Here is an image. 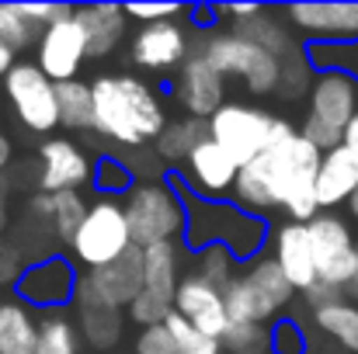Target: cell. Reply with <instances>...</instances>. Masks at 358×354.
<instances>
[{"instance_id": "6da1fadb", "label": "cell", "mask_w": 358, "mask_h": 354, "mask_svg": "<svg viewBox=\"0 0 358 354\" xmlns=\"http://www.w3.org/2000/svg\"><path fill=\"white\" fill-rule=\"evenodd\" d=\"M320 160L324 153L310 139H303V132L292 121L278 118L271 146L257 160L240 167L230 202L257 219H264V212L282 209L289 223L306 226L310 219L320 216V202H317Z\"/></svg>"}, {"instance_id": "7a4b0ae2", "label": "cell", "mask_w": 358, "mask_h": 354, "mask_svg": "<svg viewBox=\"0 0 358 354\" xmlns=\"http://www.w3.org/2000/svg\"><path fill=\"white\" fill-rule=\"evenodd\" d=\"M94 98V132L119 146H146L167 128L164 94L132 77V73H105L91 84Z\"/></svg>"}, {"instance_id": "3957f363", "label": "cell", "mask_w": 358, "mask_h": 354, "mask_svg": "<svg viewBox=\"0 0 358 354\" xmlns=\"http://www.w3.org/2000/svg\"><path fill=\"white\" fill-rule=\"evenodd\" d=\"M185 205H188V226L181 236L185 250L199 253L206 246H227L240 264H250L254 257H261V250H268V236H271L268 223L247 216L230 198L209 202L185 188Z\"/></svg>"}, {"instance_id": "277c9868", "label": "cell", "mask_w": 358, "mask_h": 354, "mask_svg": "<svg viewBox=\"0 0 358 354\" xmlns=\"http://www.w3.org/2000/svg\"><path fill=\"white\" fill-rule=\"evenodd\" d=\"M125 219H129V233L139 250L157 246V243H171L181 239L188 226V205H185V184L178 174H171L167 181H136L125 198H122Z\"/></svg>"}, {"instance_id": "5b68a950", "label": "cell", "mask_w": 358, "mask_h": 354, "mask_svg": "<svg viewBox=\"0 0 358 354\" xmlns=\"http://www.w3.org/2000/svg\"><path fill=\"white\" fill-rule=\"evenodd\" d=\"M358 115V80L345 73H317L310 84V112L303 121V139H310L320 153L341 146L348 121Z\"/></svg>"}, {"instance_id": "8992f818", "label": "cell", "mask_w": 358, "mask_h": 354, "mask_svg": "<svg viewBox=\"0 0 358 354\" xmlns=\"http://www.w3.org/2000/svg\"><path fill=\"white\" fill-rule=\"evenodd\" d=\"M223 77H240L254 98L275 94L282 84V59L271 56L264 45L243 38L237 31H216L199 49Z\"/></svg>"}, {"instance_id": "52a82bcc", "label": "cell", "mask_w": 358, "mask_h": 354, "mask_svg": "<svg viewBox=\"0 0 358 354\" xmlns=\"http://www.w3.org/2000/svg\"><path fill=\"white\" fill-rule=\"evenodd\" d=\"M132 246L136 243H132L129 219H125V209H122L119 198H94L87 205V216H84L77 236L70 239L73 264H80L87 271L119 260Z\"/></svg>"}, {"instance_id": "ba28073f", "label": "cell", "mask_w": 358, "mask_h": 354, "mask_svg": "<svg viewBox=\"0 0 358 354\" xmlns=\"http://www.w3.org/2000/svg\"><path fill=\"white\" fill-rule=\"evenodd\" d=\"M278 118L257 105H243V101H227L216 115L209 118V139H216L240 167H247L250 160H257L275 135Z\"/></svg>"}, {"instance_id": "9c48e42d", "label": "cell", "mask_w": 358, "mask_h": 354, "mask_svg": "<svg viewBox=\"0 0 358 354\" xmlns=\"http://www.w3.org/2000/svg\"><path fill=\"white\" fill-rule=\"evenodd\" d=\"M3 101L17 121L31 132H52L59 128L56 108V84L35 66V59H17L14 70L3 77Z\"/></svg>"}, {"instance_id": "30bf717a", "label": "cell", "mask_w": 358, "mask_h": 354, "mask_svg": "<svg viewBox=\"0 0 358 354\" xmlns=\"http://www.w3.org/2000/svg\"><path fill=\"white\" fill-rule=\"evenodd\" d=\"M77 285H80L77 264L63 253H45L38 260H28V267L14 285V299L42 313H59L77 299Z\"/></svg>"}, {"instance_id": "8fae6325", "label": "cell", "mask_w": 358, "mask_h": 354, "mask_svg": "<svg viewBox=\"0 0 358 354\" xmlns=\"http://www.w3.org/2000/svg\"><path fill=\"white\" fill-rule=\"evenodd\" d=\"M306 233L313 243V260H317V278L331 288H348L358 271V243L348 223L334 212H320L317 219L306 223Z\"/></svg>"}, {"instance_id": "7c38bea8", "label": "cell", "mask_w": 358, "mask_h": 354, "mask_svg": "<svg viewBox=\"0 0 358 354\" xmlns=\"http://www.w3.org/2000/svg\"><path fill=\"white\" fill-rule=\"evenodd\" d=\"M143 292V250L132 246L125 257L80 274L73 306H105V309H129Z\"/></svg>"}, {"instance_id": "4fadbf2b", "label": "cell", "mask_w": 358, "mask_h": 354, "mask_svg": "<svg viewBox=\"0 0 358 354\" xmlns=\"http://www.w3.org/2000/svg\"><path fill=\"white\" fill-rule=\"evenodd\" d=\"M87 59H91L87 56V35H84L77 14H66V17L52 21L35 42V66L52 84L77 80V73H80V66Z\"/></svg>"}, {"instance_id": "5bb4252c", "label": "cell", "mask_w": 358, "mask_h": 354, "mask_svg": "<svg viewBox=\"0 0 358 354\" xmlns=\"http://www.w3.org/2000/svg\"><path fill=\"white\" fill-rule=\"evenodd\" d=\"M237 174H240V163L216 142V139H202L185 167H181V184L199 195V198H209V202H227L234 195V184H237Z\"/></svg>"}, {"instance_id": "9a60e30c", "label": "cell", "mask_w": 358, "mask_h": 354, "mask_svg": "<svg viewBox=\"0 0 358 354\" xmlns=\"http://www.w3.org/2000/svg\"><path fill=\"white\" fill-rule=\"evenodd\" d=\"M282 17L306 35V42H358V0L341 3H289Z\"/></svg>"}, {"instance_id": "2e32d148", "label": "cell", "mask_w": 358, "mask_h": 354, "mask_svg": "<svg viewBox=\"0 0 358 354\" xmlns=\"http://www.w3.org/2000/svg\"><path fill=\"white\" fill-rule=\"evenodd\" d=\"M174 313H181L199 334L223 341V334L230 330V313H227V299L216 285H209L195 267L185 271L178 295H174Z\"/></svg>"}, {"instance_id": "e0dca14e", "label": "cell", "mask_w": 358, "mask_h": 354, "mask_svg": "<svg viewBox=\"0 0 358 354\" xmlns=\"http://www.w3.org/2000/svg\"><path fill=\"white\" fill-rule=\"evenodd\" d=\"M94 160L73 139H45L38 146V191H80L91 184Z\"/></svg>"}, {"instance_id": "ac0fdd59", "label": "cell", "mask_w": 358, "mask_h": 354, "mask_svg": "<svg viewBox=\"0 0 358 354\" xmlns=\"http://www.w3.org/2000/svg\"><path fill=\"white\" fill-rule=\"evenodd\" d=\"M174 94H178V101H181V108H185L188 118L209 121L227 105V77L202 52H195V56L185 59Z\"/></svg>"}, {"instance_id": "d6986e66", "label": "cell", "mask_w": 358, "mask_h": 354, "mask_svg": "<svg viewBox=\"0 0 358 354\" xmlns=\"http://www.w3.org/2000/svg\"><path fill=\"white\" fill-rule=\"evenodd\" d=\"M188 59V31L178 21L143 24L132 35V63L153 73H167L174 66H185Z\"/></svg>"}, {"instance_id": "ffe728a7", "label": "cell", "mask_w": 358, "mask_h": 354, "mask_svg": "<svg viewBox=\"0 0 358 354\" xmlns=\"http://www.w3.org/2000/svg\"><path fill=\"white\" fill-rule=\"evenodd\" d=\"M268 250L275 257V264L282 267V274L289 278V285L296 292H310L320 278H317V260H313V243L303 223H282L268 236Z\"/></svg>"}, {"instance_id": "44dd1931", "label": "cell", "mask_w": 358, "mask_h": 354, "mask_svg": "<svg viewBox=\"0 0 358 354\" xmlns=\"http://www.w3.org/2000/svg\"><path fill=\"white\" fill-rule=\"evenodd\" d=\"M87 205H91V202H87L80 191H56V195L38 191V195H31V198L24 202V216H28L35 226H42L52 239H59V243L70 246V239L77 236L84 216H87Z\"/></svg>"}, {"instance_id": "7402d4cb", "label": "cell", "mask_w": 358, "mask_h": 354, "mask_svg": "<svg viewBox=\"0 0 358 354\" xmlns=\"http://www.w3.org/2000/svg\"><path fill=\"white\" fill-rule=\"evenodd\" d=\"M84 35H87V56L91 59H105L122 45L125 31H129V17L122 3H84L73 7Z\"/></svg>"}, {"instance_id": "603a6c76", "label": "cell", "mask_w": 358, "mask_h": 354, "mask_svg": "<svg viewBox=\"0 0 358 354\" xmlns=\"http://www.w3.org/2000/svg\"><path fill=\"white\" fill-rule=\"evenodd\" d=\"M358 191V153L348 146H338L331 153H324L320 170H317V202L320 209H338L348 205L352 195Z\"/></svg>"}, {"instance_id": "cb8c5ba5", "label": "cell", "mask_w": 358, "mask_h": 354, "mask_svg": "<svg viewBox=\"0 0 358 354\" xmlns=\"http://www.w3.org/2000/svg\"><path fill=\"white\" fill-rule=\"evenodd\" d=\"M181 278H185V243L181 239L143 250V292L174 302Z\"/></svg>"}, {"instance_id": "d4e9b609", "label": "cell", "mask_w": 358, "mask_h": 354, "mask_svg": "<svg viewBox=\"0 0 358 354\" xmlns=\"http://www.w3.org/2000/svg\"><path fill=\"white\" fill-rule=\"evenodd\" d=\"M38 320L42 316H35V309L21 299H0V354H35Z\"/></svg>"}, {"instance_id": "484cf974", "label": "cell", "mask_w": 358, "mask_h": 354, "mask_svg": "<svg viewBox=\"0 0 358 354\" xmlns=\"http://www.w3.org/2000/svg\"><path fill=\"white\" fill-rule=\"evenodd\" d=\"M234 31L243 35V38H250V42H257V45H264V49H268L271 56H278L282 63L303 56V49H296L289 28L282 24V14L271 10V7H264V10H261L257 17H250V21H237Z\"/></svg>"}, {"instance_id": "4316f807", "label": "cell", "mask_w": 358, "mask_h": 354, "mask_svg": "<svg viewBox=\"0 0 358 354\" xmlns=\"http://www.w3.org/2000/svg\"><path fill=\"white\" fill-rule=\"evenodd\" d=\"M125 313L122 309H105V306H77V330L80 341L94 354H108L122 341Z\"/></svg>"}, {"instance_id": "83f0119b", "label": "cell", "mask_w": 358, "mask_h": 354, "mask_svg": "<svg viewBox=\"0 0 358 354\" xmlns=\"http://www.w3.org/2000/svg\"><path fill=\"white\" fill-rule=\"evenodd\" d=\"M223 299H227V313H230V323H257V327H271L282 313L243 278V271H240V278L223 292Z\"/></svg>"}, {"instance_id": "f1b7e54d", "label": "cell", "mask_w": 358, "mask_h": 354, "mask_svg": "<svg viewBox=\"0 0 358 354\" xmlns=\"http://www.w3.org/2000/svg\"><path fill=\"white\" fill-rule=\"evenodd\" d=\"M202 139H209V121H199V118L185 115V118L167 121V128L157 135L153 149H157V156L167 160V163H185L188 153H192Z\"/></svg>"}, {"instance_id": "f546056e", "label": "cell", "mask_w": 358, "mask_h": 354, "mask_svg": "<svg viewBox=\"0 0 358 354\" xmlns=\"http://www.w3.org/2000/svg\"><path fill=\"white\" fill-rule=\"evenodd\" d=\"M56 108H59V128L84 132L94 128V98L87 80H63L56 84Z\"/></svg>"}, {"instance_id": "4dcf8cb0", "label": "cell", "mask_w": 358, "mask_h": 354, "mask_svg": "<svg viewBox=\"0 0 358 354\" xmlns=\"http://www.w3.org/2000/svg\"><path fill=\"white\" fill-rule=\"evenodd\" d=\"M243 278L278 309V313H285L289 309V302L296 299V288L289 285V278L282 274V267L275 264V257L271 253H261V257H254L250 264H243Z\"/></svg>"}, {"instance_id": "1f68e13d", "label": "cell", "mask_w": 358, "mask_h": 354, "mask_svg": "<svg viewBox=\"0 0 358 354\" xmlns=\"http://www.w3.org/2000/svg\"><path fill=\"white\" fill-rule=\"evenodd\" d=\"M303 63L317 73H345L358 80V42H306Z\"/></svg>"}, {"instance_id": "d6a6232c", "label": "cell", "mask_w": 358, "mask_h": 354, "mask_svg": "<svg viewBox=\"0 0 358 354\" xmlns=\"http://www.w3.org/2000/svg\"><path fill=\"white\" fill-rule=\"evenodd\" d=\"M80 344H84V341H80L77 320H73L66 309H59V313H42L35 354H84Z\"/></svg>"}, {"instance_id": "836d02e7", "label": "cell", "mask_w": 358, "mask_h": 354, "mask_svg": "<svg viewBox=\"0 0 358 354\" xmlns=\"http://www.w3.org/2000/svg\"><path fill=\"white\" fill-rule=\"evenodd\" d=\"M313 320H317V327L331 341H338L348 351H358V306L355 302H348V299L327 302V306L313 309Z\"/></svg>"}, {"instance_id": "e575fe53", "label": "cell", "mask_w": 358, "mask_h": 354, "mask_svg": "<svg viewBox=\"0 0 358 354\" xmlns=\"http://www.w3.org/2000/svg\"><path fill=\"white\" fill-rule=\"evenodd\" d=\"M136 184V177H132V167L115 156V153H101L98 160H94V174H91V188L101 195V198H125V191Z\"/></svg>"}, {"instance_id": "d590c367", "label": "cell", "mask_w": 358, "mask_h": 354, "mask_svg": "<svg viewBox=\"0 0 358 354\" xmlns=\"http://www.w3.org/2000/svg\"><path fill=\"white\" fill-rule=\"evenodd\" d=\"M195 271H199L209 285H216L220 292H227V288L240 278L243 264H240L227 246H206V250L195 253Z\"/></svg>"}, {"instance_id": "8d00e7d4", "label": "cell", "mask_w": 358, "mask_h": 354, "mask_svg": "<svg viewBox=\"0 0 358 354\" xmlns=\"http://www.w3.org/2000/svg\"><path fill=\"white\" fill-rule=\"evenodd\" d=\"M38 35H42V28H35V24L17 10V3H0V42H3V45H10L14 52H21V49L35 45Z\"/></svg>"}, {"instance_id": "74e56055", "label": "cell", "mask_w": 358, "mask_h": 354, "mask_svg": "<svg viewBox=\"0 0 358 354\" xmlns=\"http://www.w3.org/2000/svg\"><path fill=\"white\" fill-rule=\"evenodd\" d=\"M220 344L227 354H271L268 327H257V323H230Z\"/></svg>"}, {"instance_id": "f35d334b", "label": "cell", "mask_w": 358, "mask_h": 354, "mask_svg": "<svg viewBox=\"0 0 358 354\" xmlns=\"http://www.w3.org/2000/svg\"><path fill=\"white\" fill-rule=\"evenodd\" d=\"M164 327L171 330V337H174V344H178V354H227L220 341H213V337L199 334V330L181 316V313H171Z\"/></svg>"}, {"instance_id": "ab89813d", "label": "cell", "mask_w": 358, "mask_h": 354, "mask_svg": "<svg viewBox=\"0 0 358 354\" xmlns=\"http://www.w3.org/2000/svg\"><path fill=\"white\" fill-rule=\"evenodd\" d=\"M268 337H271V354H306V337L292 316H278L268 327Z\"/></svg>"}, {"instance_id": "60d3db41", "label": "cell", "mask_w": 358, "mask_h": 354, "mask_svg": "<svg viewBox=\"0 0 358 354\" xmlns=\"http://www.w3.org/2000/svg\"><path fill=\"white\" fill-rule=\"evenodd\" d=\"M129 21L139 24H160V21H178L181 14H188V7L181 3H122Z\"/></svg>"}, {"instance_id": "b9f144b4", "label": "cell", "mask_w": 358, "mask_h": 354, "mask_svg": "<svg viewBox=\"0 0 358 354\" xmlns=\"http://www.w3.org/2000/svg\"><path fill=\"white\" fill-rule=\"evenodd\" d=\"M24 267H28V260H24V253H21V246H17L14 239H7V236H0V285H7V288H14Z\"/></svg>"}, {"instance_id": "7bdbcfd3", "label": "cell", "mask_w": 358, "mask_h": 354, "mask_svg": "<svg viewBox=\"0 0 358 354\" xmlns=\"http://www.w3.org/2000/svg\"><path fill=\"white\" fill-rule=\"evenodd\" d=\"M132 351L136 354H178V344H174L171 330L160 323V327H146V330H139Z\"/></svg>"}, {"instance_id": "ee69618b", "label": "cell", "mask_w": 358, "mask_h": 354, "mask_svg": "<svg viewBox=\"0 0 358 354\" xmlns=\"http://www.w3.org/2000/svg\"><path fill=\"white\" fill-rule=\"evenodd\" d=\"M10 156H14V142H10V135L0 128V174L10 167Z\"/></svg>"}, {"instance_id": "f6af8a7d", "label": "cell", "mask_w": 358, "mask_h": 354, "mask_svg": "<svg viewBox=\"0 0 358 354\" xmlns=\"http://www.w3.org/2000/svg\"><path fill=\"white\" fill-rule=\"evenodd\" d=\"M14 63H17V59H14V49L0 42V84H3V77L14 70Z\"/></svg>"}, {"instance_id": "bcb514c9", "label": "cell", "mask_w": 358, "mask_h": 354, "mask_svg": "<svg viewBox=\"0 0 358 354\" xmlns=\"http://www.w3.org/2000/svg\"><path fill=\"white\" fill-rule=\"evenodd\" d=\"M341 146H348L352 153H358V115L348 121V128H345V139H341Z\"/></svg>"}, {"instance_id": "7dc6e473", "label": "cell", "mask_w": 358, "mask_h": 354, "mask_svg": "<svg viewBox=\"0 0 358 354\" xmlns=\"http://www.w3.org/2000/svg\"><path fill=\"white\" fill-rule=\"evenodd\" d=\"M3 226H7V184H0V236H3Z\"/></svg>"}, {"instance_id": "c3c4849f", "label": "cell", "mask_w": 358, "mask_h": 354, "mask_svg": "<svg viewBox=\"0 0 358 354\" xmlns=\"http://www.w3.org/2000/svg\"><path fill=\"white\" fill-rule=\"evenodd\" d=\"M348 212H352V219L358 223V191L352 195V202H348Z\"/></svg>"}, {"instance_id": "681fc988", "label": "cell", "mask_w": 358, "mask_h": 354, "mask_svg": "<svg viewBox=\"0 0 358 354\" xmlns=\"http://www.w3.org/2000/svg\"><path fill=\"white\" fill-rule=\"evenodd\" d=\"M348 292H352V295L358 299V271H355V278H352V285H348Z\"/></svg>"}]
</instances>
